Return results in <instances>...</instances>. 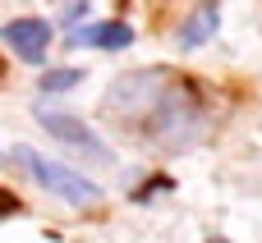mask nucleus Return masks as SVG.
I'll return each instance as SVG.
<instances>
[{
	"instance_id": "3",
	"label": "nucleus",
	"mask_w": 262,
	"mask_h": 243,
	"mask_svg": "<svg viewBox=\"0 0 262 243\" xmlns=\"http://www.w3.org/2000/svg\"><path fill=\"white\" fill-rule=\"evenodd\" d=\"M32 115H37V124H41L55 142H64L69 152H78L83 161H92V165H111V161H115V152L92 133L88 119H78V115H69V110H51V106H37Z\"/></svg>"
},
{
	"instance_id": "2",
	"label": "nucleus",
	"mask_w": 262,
	"mask_h": 243,
	"mask_svg": "<svg viewBox=\"0 0 262 243\" xmlns=\"http://www.w3.org/2000/svg\"><path fill=\"white\" fill-rule=\"evenodd\" d=\"M166 96H170V78L161 69H134V74H124V78H115L106 87V115L124 119V124L152 119Z\"/></svg>"
},
{
	"instance_id": "5",
	"label": "nucleus",
	"mask_w": 262,
	"mask_h": 243,
	"mask_svg": "<svg viewBox=\"0 0 262 243\" xmlns=\"http://www.w3.org/2000/svg\"><path fill=\"white\" fill-rule=\"evenodd\" d=\"M69 46H88V51H124V46H134V28L129 23H83V28H74L69 37H64Z\"/></svg>"
},
{
	"instance_id": "4",
	"label": "nucleus",
	"mask_w": 262,
	"mask_h": 243,
	"mask_svg": "<svg viewBox=\"0 0 262 243\" xmlns=\"http://www.w3.org/2000/svg\"><path fill=\"white\" fill-rule=\"evenodd\" d=\"M0 41L23 60V64H41L51 51V23L46 18H9L0 28Z\"/></svg>"
},
{
	"instance_id": "9",
	"label": "nucleus",
	"mask_w": 262,
	"mask_h": 243,
	"mask_svg": "<svg viewBox=\"0 0 262 243\" xmlns=\"http://www.w3.org/2000/svg\"><path fill=\"white\" fill-rule=\"evenodd\" d=\"M0 161H5V152H0Z\"/></svg>"
},
{
	"instance_id": "1",
	"label": "nucleus",
	"mask_w": 262,
	"mask_h": 243,
	"mask_svg": "<svg viewBox=\"0 0 262 243\" xmlns=\"http://www.w3.org/2000/svg\"><path fill=\"white\" fill-rule=\"evenodd\" d=\"M9 161H14L18 170H28V179H32L41 193L60 198L64 207H78V211H97V207L106 202L101 184L83 179L78 170H69V165H60V161H51V156L32 152V147H14V152H9Z\"/></svg>"
},
{
	"instance_id": "7",
	"label": "nucleus",
	"mask_w": 262,
	"mask_h": 243,
	"mask_svg": "<svg viewBox=\"0 0 262 243\" xmlns=\"http://www.w3.org/2000/svg\"><path fill=\"white\" fill-rule=\"evenodd\" d=\"M78 83H83V69H74V64L41 74V92H69V87H78Z\"/></svg>"
},
{
	"instance_id": "6",
	"label": "nucleus",
	"mask_w": 262,
	"mask_h": 243,
	"mask_svg": "<svg viewBox=\"0 0 262 243\" xmlns=\"http://www.w3.org/2000/svg\"><path fill=\"white\" fill-rule=\"evenodd\" d=\"M216 28H221V5H216V0H203V5L184 18V28H180V37H175V41H180L184 51H198L203 41H212V32H216Z\"/></svg>"
},
{
	"instance_id": "8",
	"label": "nucleus",
	"mask_w": 262,
	"mask_h": 243,
	"mask_svg": "<svg viewBox=\"0 0 262 243\" xmlns=\"http://www.w3.org/2000/svg\"><path fill=\"white\" fill-rule=\"evenodd\" d=\"M207 243H230V239H207Z\"/></svg>"
}]
</instances>
